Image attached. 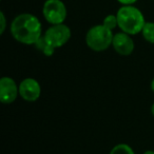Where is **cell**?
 <instances>
[{"label": "cell", "mask_w": 154, "mask_h": 154, "mask_svg": "<svg viewBox=\"0 0 154 154\" xmlns=\"http://www.w3.org/2000/svg\"><path fill=\"white\" fill-rule=\"evenodd\" d=\"M11 34L16 41L33 45L42 36V26L38 18L30 13L17 15L11 23Z\"/></svg>", "instance_id": "cell-1"}, {"label": "cell", "mask_w": 154, "mask_h": 154, "mask_svg": "<svg viewBox=\"0 0 154 154\" xmlns=\"http://www.w3.org/2000/svg\"><path fill=\"white\" fill-rule=\"evenodd\" d=\"M116 16L120 31L131 36L141 33L143 26L147 22L141 11L134 5H122L118 9Z\"/></svg>", "instance_id": "cell-2"}, {"label": "cell", "mask_w": 154, "mask_h": 154, "mask_svg": "<svg viewBox=\"0 0 154 154\" xmlns=\"http://www.w3.org/2000/svg\"><path fill=\"white\" fill-rule=\"evenodd\" d=\"M114 34L103 24H96L89 29L86 34V43L89 49L95 52H103L112 45Z\"/></svg>", "instance_id": "cell-3"}, {"label": "cell", "mask_w": 154, "mask_h": 154, "mask_svg": "<svg viewBox=\"0 0 154 154\" xmlns=\"http://www.w3.org/2000/svg\"><path fill=\"white\" fill-rule=\"evenodd\" d=\"M72 36L71 29L66 24H51L49 29L43 34L45 42L55 51L58 48L63 47Z\"/></svg>", "instance_id": "cell-4"}, {"label": "cell", "mask_w": 154, "mask_h": 154, "mask_svg": "<svg viewBox=\"0 0 154 154\" xmlns=\"http://www.w3.org/2000/svg\"><path fill=\"white\" fill-rule=\"evenodd\" d=\"M42 15L50 24H60L66 19L68 12L61 0H45L42 7Z\"/></svg>", "instance_id": "cell-5"}, {"label": "cell", "mask_w": 154, "mask_h": 154, "mask_svg": "<svg viewBox=\"0 0 154 154\" xmlns=\"http://www.w3.org/2000/svg\"><path fill=\"white\" fill-rule=\"evenodd\" d=\"M19 96V85L9 76L0 79V100L5 105H11Z\"/></svg>", "instance_id": "cell-6"}, {"label": "cell", "mask_w": 154, "mask_h": 154, "mask_svg": "<svg viewBox=\"0 0 154 154\" xmlns=\"http://www.w3.org/2000/svg\"><path fill=\"white\" fill-rule=\"evenodd\" d=\"M41 86L35 78L26 77L19 84V96L23 100L34 103L40 97Z\"/></svg>", "instance_id": "cell-7"}, {"label": "cell", "mask_w": 154, "mask_h": 154, "mask_svg": "<svg viewBox=\"0 0 154 154\" xmlns=\"http://www.w3.org/2000/svg\"><path fill=\"white\" fill-rule=\"evenodd\" d=\"M112 47L114 51L120 56H130L134 51V40L132 39L131 35L127 34L120 31L119 33L114 34Z\"/></svg>", "instance_id": "cell-8"}, {"label": "cell", "mask_w": 154, "mask_h": 154, "mask_svg": "<svg viewBox=\"0 0 154 154\" xmlns=\"http://www.w3.org/2000/svg\"><path fill=\"white\" fill-rule=\"evenodd\" d=\"M141 35L147 42L154 45V22H146L141 31Z\"/></svg>", "instance_id": "cell-9"}, {"label": "cell", "mask_w": 154, "mask_h": 154, "mask_svg": "<svg viewBox=\"0 0 154 154\" xmlns=\"http://www.w3.org/2000/svg\"><path fill=\"white\" fill-rule=\"evenodd\" d=\"M34 45L41 52V53L43 54V55L48 56V57H51V56L54 54V52H55L49 45H48L47 42H45V38H43V35L40 37V38H39V40L37 41Z\"/></svg>", "instance_id": "cell-10"}, {"label": "cell", "mask_w": 154, "mask_h": 154, "mask_svg": "<svg viewBox=\"0 0 154 154\" xmlns=\"http://www.w3.org/2000/svg\"><path fill=\"white\" fill-rule=\"evenodd\" d=\"M109 154H135V152L127 143H118L112 148Z\"/></svg>", "instance_id": "cell-11"}, {"label": "cell", "mask_w": 154, "mask_h": 154, "mask_svg": "<svg viewBox=\"0 0 154 154\" xmlns=\"http://www.w3.org/2000/svg\"><path fill=\"white\" fill-rule=\"evenodd\" d=\"M103 24L106 26V28H108L111 31H113L114 29L118 26L117 16L113 15V14H110V15L106 16L105 19H103Z\"/></svg>", "instance_id": "cell-12"}, {"label": "cell", "mask_w": 154, "mask_h": 154, "mask_svg": "<svg viewBox=\"0 0 154 154\" xmlns=\"http://www.w3.org/2000/svg\"><path fill=\"white\" fill-rule=\"evenodd\" d=\"M0 34L2 35L5 33V29H7V19H5V13L3 12H0Z\"/></svg>", "instance_id": "cell-13"}, {"label": "cell", "mask_w": 154, "mask_h": 154, "mask_svg": "<svg viewBox=\"0 0 154 154\" xmlns=\"http://www.w3.org/2000/svg\"><path fill=\"white\" fill-rule=\"evenodd\" d=\"M117 1L122 5H133L138 0H117Z\"/></svg>", "instance_id": "cell-14"}, {"label": "cell", "mask_w": 154, "mask_h": 154, "mask_svg": "<svg viewBox=\"0 0 154 154\" xmlns=\"http://www.w3.org/2000/svg\"><path fill=\"white\" fill-rule=\"evenodd\" d=\"M143 154H154V151H152V150H147V151H145Z\"/></svg>", "instance_id": "cell-15"}, {"label": "cell", "mask_w": 154, "mask_h": 154, "mask_svg": "<svg viewBox=\"0 0 154 154\" xmlns=\"http://www.w3.org/2000/svg\"><path fill=\"white\" fill-rule=\"evenodd\" d=\"M151 90H152V92L154 93V78L152 79V82H151Z\"/></svg>", "instance_id": "cell-16"}, {"label": "cell", "mask_w": 154, "mask_h": 154, "mask_svg": "<svg viewBox=\"0 0 154 154\" xmlns=\"http://www.w3.org/2000/svg\"><path fill=\"white\" fill-rule=\"evenodd\" d=\"M151 113H152V115L154 116V103H153V105H152V107H151Z\"/></svg>", "instance_id": "cell-17"}]
</instances>
